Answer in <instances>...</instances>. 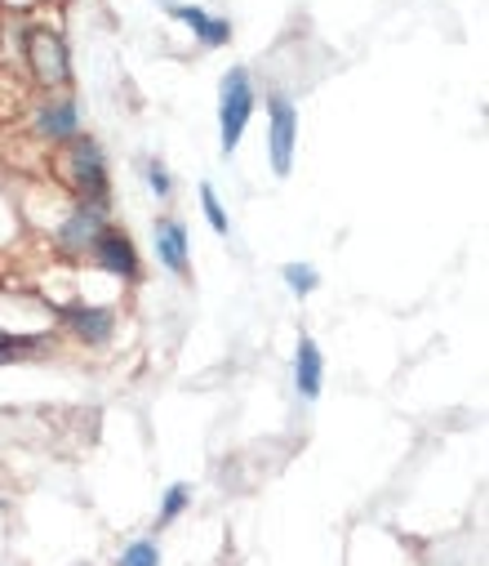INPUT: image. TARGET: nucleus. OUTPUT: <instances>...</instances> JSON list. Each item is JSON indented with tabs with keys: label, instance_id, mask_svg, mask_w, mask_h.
Segmentation results:
<instances>
[{
	"label": "nucleus",
	"instance_id": "obj_1",
	"mask_svg": "<svg viewBox=\"0 0 489 566\" xmlns=\"http://www.w3.org/2000/svg\"><path fill=\"white\" fill-rule=\"evenodd\" d=\"M50 170L54 179L76 197V201H89V206H111V184H107V157L103 148L94 144L89 134H76L67 138L63 148H54L50 157Z\"/></svg>",
	"mask_w": 489,
	"mask_h": 566
},
{
	"label": "nucleus",
	"instance_id": "obj_2",
	"mask_svg": "<svg viewBox=\"0 0 489 566\" xmlns=\"http://www.w3.org/2000/svg\"><path fill=\"white\" fill-rule=\"evenodd\" d=\"M23 63L41 90H63L72 81L67 41L54 28H23Z\"/></svg>",
	"mask_w": 489,
	"mask_h": 566
},
{
	"label": "nucleus",
	"instance_id": "obj_3",
	"mask_svg": "<svg viewBox=\"0 0 489 566\" xmlns=\"http://www.w3.org/2000/svg\"><path fill=\"white\" fill-rule=\"evenodd\" d=\"M254 116V81L245 67H232L219 85V144H223V157H232L245 138V125Z\"/></svg>",
	"mask_w": 489,
	"mask_h": 566
},
{
	"label": "nucleus",
	"instance_id": "obj_4",
	"mask_svg": "<svg viewBox=\"0 0 489 566\" xmlns=\"http://www.w3.org/2000/svg\"><path fill=\"white\" fill-rule=\"evenodd\" d=\"M107 210L111 206H89V201H72V210L59 219L54 228V250L63 259H85L89 245L98 241V232L107 228Z\"/></svg>",
	"mask_w": 489,
	"mask_h": 566
},
{
	"label": "nucleus",
	"instance_id": "obj_5",
	"mask_svg": "<svg viewBox=\"0 0 489 566\" xmlns=\"http://www.w3.org/2000/svg\"><path fill=\"white\" fill-rule=\"evenodd\" d=\"M294 148H298V112L285 94H276L267 103V157H272V175H289L294 170Z\"/></svg>",
	"mask_w": 489,
	"mask_h": 566
},
{
	"label": "nucleus",
	"instance_id": "obj_6",
	"mask_svg": "<svg viewBox=\"0 0 489 566\" xmlns=\"http://www.w3.org/2000/svg\"><path fill=\"white\" fill-rule=\"evenodd\" d=\"M89 259H94V268L98 272H107V276H116V281H138L142 276V259H138V245L129 241V232H120V228H103L98 232V241L89 245Z\"/></svg>",
	"mask_w": 489,
	"mask_h": 566
},
{
	"label": "nucleus",
	"instance_id": "obj_7",
	"mask_svg": "<svg viewBox=\"0 0 489 566\" xmlns=\"http://www.w3.org/2000/svg\"><path fill=\"white\" fill-rule=\"evenodd\" d=\"M59 317L89 348H107L116 335V308L111 304H67V308H59Z\"/></svg>",
	"mask_w": 489,
	"mask_h": 566
},
{
	"label": "nucleus",
	"instance_id": "obj_8",
	"mask_svg": "<svg viewBox=\"0 0 489 566\" xmlns=\"http://www.w3.org/2000/svg\"><path fill=\"white\" fill-rule=\"evenodd\" d=\"M156 259L179 281L192 276V237H188V228L179 219H156Z\"/></svg>",
	"mask_w": 489,
	"mask_h": 566
},
{
	"label": "nucleus",
	"instance_id": "obj_9",
	"mask_svg": "<svg viewBox=\"0 0 489 566\" xmlns=\"http://www.w3.org/2000/svg\"><path fill=\"white\" fill-rule=\"evenodd\" d=\"M76 134H81V112H76L72 98H45L36 107V138L41 144L63 148L67 138H76Z\"/></svg>",
	"mask_w": 489,
	"mask_h": 566
},
{
	"label": "nucleus",
	"instance_id": "obj_10",
	"mask_svg": "<svg viewBox=\"0 0 489 566\" xmlns=\"http://www.w3.org/2000/svg\"><path fill=\"white\" fill-rule=\"evenodd\" d=\"M294 388L302 401H316L320 388H325V357L316 348L311 335H298V348H294Z\"/></svg>",
	"mask_w": 489,
	"mask_h": 566
},
{
	"label": "nucleus",
	"instance_id": "obj_11",
	"mask_svg": "<svg viewBox=\"0 0 489 566\" xmlns=\"http://www.w3.org/2000/svg\"><path fill=\"white\" fill-rule=\"evenodd\" d=\"M170 14H174L183 28H192V36H196L201 45H210V50H219V45H227V41H232V23H223V19H214V14H205L201 6H170Z\"/></svg>",
	"mask_w": 489,
	"mask_h": 566
},
{
	"label": "nucleus",
	"instance_id": "obj_12",
	"mask_svg": "<svg viewBox=\"0 0 489 566\" xmlns=\"http://www.w3.org/2000/svg\"><path fill=\"white\" fill-rule=\"evenodd\" d=\"M188 509H192V486H188V482H170L166 495H160V509H156V526H160V531L174 526Z\"/></svg>",
	"mask_w": 489,
	"mask_h": 566
},
{
	"label": "nucleus",
	"instance_id": "obj_13",
	"mask_svg": "<svg viewBox=\"0 0 489 566\" xmlns=\"http://www.w3.org/2000/svg\"><path fill=\"white\" fill-rule=\"evenodd\" d=\"M36 348H45V335H10V331H0V366L23 361V357H32Z\"/></svg>",
	"mask_w": 489,
	"mask_h": 566
},
{
	"label": "nucleus",
	"instance_id": "obj_14",
	"mask_svg": "<svg viewBox=\"0 0 489 566\" xmlns=\"http://www.w3.org/2000/svg\"><path fill=\"white\" fill-rule=\"evenodd\" d=\"M280 276H285V286H289L298 300H307V295L320 286V272H316L311 263H285V268H280Z\"/></svg>",
	"mask_w": 489,
	"mask_h": 566
},
{
	"label": "nucleus",
	"instance_id": "obj_15",
	"mask_svg": "<svg viewBox=\"0 0 489 566\" xmlns=\"http://www.w3.org/2000/svg\"><path fill=\"white\" fill-rule=\"evenodd\" d=\"M116 566H160V544L156 539H129L116 553Z\"/></svg>",
	"mask_w": 489,
	"mask_h": 566
},
{
	"label": "nucleus",
	"instance_id": "obj_16",
	"mask_svg": "<svg viewBox=\"0 0 489 566\" xmlns=\"http://www.w3.org/2000/svg\"><path fill=\"white\" fill-rule=\"evenodd\" d=\"M201 214H205V223H210L219 237H227V232H232V219H227V210H223V201H219L214 184H201Z\"/></svg>",
	"mask_w": 489,
	"mask_h": 566
},
{
	"label": "nucleus",
	"instance_id": "obj_17",
	"mask_svg": "<svg viewBox=\"0 0 489 566\" xmlns=\"http://www.w3.org/2000/svg\"><path fill=\"white\" fill-rule=\"evenodd\" d=\"M147 188H151L160 201H170V197H174V179H170V170L160 166V161H147Z\"/></svg>",
	"mask_w": 489,
	"mask_h": 566
},
{
	"label": "nucleus",
	"instance_id": "obj_18",
	"mask_svg": "<svg viewBox=\"0 0 489 566\" xmlns=\"http://www.w3.org/2000/svg\"><path fill=\"white\" fill-rule=\"evenodd\" d=\"M0 509H6V504H0Z\"/></svg>",
	"mask_w": 489,
	"mask_h": 566
}]
</instances>
